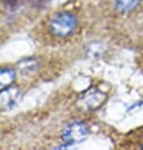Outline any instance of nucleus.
<instances>
[{"instance_id":"nucleus-7","label":"nucleus","mask_w":143,"mask_h":150,"mask_svg":"<svg viewBox=\"0 0 143 150\" xmlns=\"http://www.w3.org/2000/svg\"><path fill=\"white\" fill-rule=\"evenodd\" d=\"M142 0H115V10L122 14H127L130 11L136 10L141 5Z\"/></svg>"},{"instance_id":"nucleus-1","label":"nucleus","mask_w":143,"mask_h":150,"mask_svg":"<svg viewBox=\"0 0 143 150\" xmlns=\"http://www.w3.org/2000/svg\"><path fill=\"white\" fill-rule=\"evenodd\" d=\"M79 19L77 16L70 11H60L54 14L48 23L49 33L54 38H67L72 35L77 29Z\"/></svg>"},{"instance_id":"nucleus-6","label":"nucleus","mask_w":143,"mask_h":150,"mask_svg":"<svg viewBox=\"0 0 143 150\" xmlns=\"http://www.w3.org/2000/svg\"><path fill=\"white\" fill-rule=\"evenodd\" d=\"M15 78H16V71L14 68L10 67L0 68V90L11 86L15 82Z\"/></svg>"},{"instance_id":"nucleus-4","label":"nucleus","mask_w":143,"mask_h":150,"mask_svg":"<svg viewBox=\"0 0 143 150\" xmlns=\"http://www.w3.org/2000/svg\"><path fill=\"white\" fill-rule=\"evenodd\" d=\"M22 97V91L18 86H9L0 90V110H10L19 102Z\"/></svg>"},{"instance_id":"nucleus-3","label":"nucleus","mask_w":143,"mask_h":150,"mask_svg":"<svg viewBox=\"0 0 143 150\" xmlns=\"http://www.w3.org/2000/svg\"><path fill=\"white\" fill-rule=\"evenodd\" d=\"M89 135V127L81 121H74L66 125L62 130V139L66 145H74L84 141Z\"/></svg>"},{"instance_id":"nucleus-8","label":"nucleus","mask_w":143,"mask_h":150,"mask_svg":"<svg viewBox=\"0 0 143 150\" xmlns=\"http://www.w3.org/2000/svg\"><path fill=\"white\" fill-rule=\"evenodd\" d=\"M142 148H143V144H142Z\"/></svg>"},{"instance_id":"nucleus-5","label":"nucleus","mask_w":143,"mask_h":150,"mask_svg":"<svg viewBox=\"0 0 143 150\" xmlns=\"http://www.w3.org/2000/svg\"><path fill=\"white\" fill-rule=\"evenodd\" d=\"M39 68V62L36 58H26V59H22L18 63V68L16 71L23 74V76H31V74H34Z\"/></svg>"},{"instance_id":"nucleus-2","label":"nucleus","mask_w":143,"mask_h":150,"mask_svg":"<svg viewBox=\"0 0 143 150\" xmlns=\"http://www.w3.org/2000/svg\"><path fill=\"white\" fill-rule=\"evenodd\" d=\"M107 102V93L95 87L85 90L76 98V106L82 111H95Z\"/></svg>"}]
</instances>
